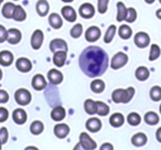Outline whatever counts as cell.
I'll list each match as a JSON object with an SVG mask.
<instances>
[{"label":"cell","instance_id":"1","mask_svg":"<svg viewBox=\"0 0 161 150\" xmlns=\"http://www.w3.org/2000/svg\"><path fill=\"white\" fill-rule=\"evenodd\" d=\"M78 64L87 76L97 77L107 69L108 55L102 47H88L80 55Z\"/></svg>","mask_w":161,"mask_h":150},{"label":"cell","instance_id":"2","mask_svg":"<svg viewBox=\"0 0 161 150\" xmlns=\"http://www.w3.org/2000/svg\"><path fill=\"white\" fill-rule=\"evenodd\" d=\"M135 96V88L134 87H128L126 90L124 88H117L113 92L112 94V99L114 103L116 104H127L132 99V97Z\"/></svg>","mask_w":161,"mask_h":150},{"label":"cell","instance_id":"3","mask_svg":"<svg viewBox=\"0 0 161 150\" xmlns=\"http://www.w3.org/2000/svg\"><path fill=\"white\" fill-rule=\"evenodd\" d=\"M14 99H16V102L19 105L27 106L31 103L32 95H31V93L28 90H25V88H19V90H17L16 93H14Z\"/></svg>","mask_w":161,"mask_h":150},{"label":"cell","instance_id":"4","mask_svg":"<svg viewBox=\"0 0 161 150\" xmlns=\"http://www.w3.org/2000/svg\"><path fill=\"white\" fill-rule=\"evenodd\" d=\"M128 63V55L125 52H117L114 56H113L112 61H110V67L113 69H119L123 66H125Z\"/></svg>","mask_w":161,"mask_h":150},{"label":"cell","instance_id":"5","mask_svg":"<svg viewBox=\"0 0 161 150\" xmlns=\"http://www.w3.org/2000/svg\"><path fill=\"white\" fill-rule=\"evenodd\" d=\"M134 42L137 47L139 49H146L150 44V36L146 32H138L135 34Z\"/></svg>","mask_w":161,"mask_h":150},{"label":"cell","instance_id":"6","mask_svg":"<svg viewBox=\"0 0 161 150\" xmlns=\"http://www.w3.org/2000/svg\"><path fill=\"white\" fill-rule=\"evenodd\" d=\"M44 40V33L42 30L36 29L33 31L31 36V47L33 50H40Z\"/></svg>","mask_w":161,"mask_h":150},{"label":"cell","instance_id":"7","mask_svg":"<svg viewBox=\"0 0 161 150\" xmlns=\"http://www.w3.org/2000/svg\"><path fill=\"white\" fill-rule=\"evenodd\" d=\"M95 12H96V10H95L94 6L90 3H83V5H80V7L78 8V14L84 19H92L94 17Z\"/></svg>","mask_w":161,"mask_h":150},{"label":"cell","instance_id":"8","mask_svg":"<svg viewBox=\"0 0 161 150\" xmlns=\"http://www.w3.org/2000/svg\"><path fill=\"white\" fill-rule=\"evenodd\" d=\"M80 143L87 150H94V149H96V147H97L95 140L91 138V136L87 132H80Z\"/></svg>","mask_w":161,"mask_h":150},{"label":"cell","instance_id":"9","mask_svg":"<svg viewBox=\"0 0 161 150\" xmlns=\"http://www.w3.org/2000/svg\"><path fill=\"white\" fill-rule=\"evenodd\" d=\"M63 74L61 71L56 69H52L47 72V80L52 85H58L63 82Z\"/></svg>","mask_w":161,"mask_h":150},{"label":"cell","instance_id":"10","mask_svg":"<svg viewBox=\"0 0 161 150\" xmlns=\"http://www.w3.org/2000/svg\"><path fill=\"white\" fill-rule=\"evenodd\" d=\"M101 29L96 25L90 27L85 32V39L87 42H96L101 38Z\"/></svg>","mask_w":161,"mask_h":150},{"label":"cell","instance_id":"11","mask_svg":"<svg viewBox=\"0 0 161 150\" xmlns=\"http://www.w3.org/2000/svg\"><path fill=\"white\" fill-rule=\"evenodd\" d=\"M50 50L52 52H56V51H64L67 52L69 47H67V43L65 42L63 39H53V40L50 42Z\"/></svg>","mask_w":161,"mask_h":150},{"label":"cell","instance_id":"12","mask_svg":"<svg viewBox=\"0 0 161 150\" xmlns=\"http://www.w3.org/2000/svg\"><path fill=\"white\" fill-rule=\"evenodd\" d=\"M16 67L21 73H28L32 69V62L27 58H19L16 62Z\"/></svg>","mask_w":161,"mask_h":150},{"label":"cell","instance_id":"13","mask_svg":"<svg viewBox=\"0 0 161 150\" xmlns=\"http://www.w3.org/2000/svg\"><path fill=\"white\" fill-rule=\"evenodd\" d=\"M22 39V33L19 29L12 28V29L8 30V36H7V42L10 44H18Z\"/></svg>","mask_w":161,"mask_h":150},{"label":"cell","instance_id":"14","mask_svg":"<svg viewBox=\"0 0 161 150\" xmlns=\"http://www.w3.org/2000/svg\"><path fill=\"white\" fill-rule=\"evenodd\" d=\"M61 14L63 16V18L65 19L69 22H75L76 19H77V14H76V11L73 7L71 6H65V7L62 8L61 10Z\"/></svg>","mask_w":161,"mask_h":150},{"label":"cell","instance_id":"15","mask_svg":"<svg viewBox=\"0 0 161 150\" xmlns=\"http://www.w3.org/2000/svg\"><path fill=\"white\" fill-rule=\"evenodd\" d=\"M32 87H33V90L36 91H42L44 90L45 87H47V80H45V77L43 76L42 74H36V75H34L33 79H32Z\"/></svg>","mask_w":161,"mask_h":150},{"label":"cell","instance_id":"16","mask_svg":"<svg viewBox=\"0 0 161 150\" xmlns=\"http://www.w3.org/2000/svg\"><path fill=\"white\" fill-rule=\"evenodd\" d=\"M12 119H14V121L17 125H23L28 119L27 112L25 109H22V108H17L12 113Z\"/></svg>","mask_w":161,"mask_h":150},{"label":"cell","instance_id":"17","mask_svg":"<svg viewBox=\"0 0 161 150\" xmlns=\"http://www.w3.org/2000/svg\"><path fill=\"white\" fill-rule=\"evenodd\" d=\"M69 134V127L66 124L60 123L54 126V135H55L58 138L64 139L65 137H67Z\"/></svg>","mask_w":161,"mask_h":150},{"label":"cell","instance_id":"18","mask_svg":"<svg viewBox=\"0 0 161 150\" xmlns=\"http://www.w3.org/2000/svg\"><path fill=\"white\" fill-rule=\"evenodd\" d=\"M85 126L88 131L97 132V131H99L102 128V121H101V119L96 118V117H92V118H90L86 121Z\"/></svg>","mask_w":161,"mask_h":150},{"label":"cell","instance_id":"19","mask_svg":"<svg viewBox=\"0 0 161 150\" xmlns=\"http://www.w3.org/2000/svg\"><path fill=\"white\" fill-rule=\"evenodd\" d=\"M36 14L40 17H45L47 16L50 11V5L47 0H38V3L36 5Z\"/></svg>","mask_w":161,"mask_h":150},{"label":"cell","instance_id":"20","mask_svg":"<svg viewBox=\"0 0 161 150\" xmlns=\"http://www.w3.org/2000/svg\"><path fill=\"white\" fill-rule=\"evenodd\" d=\"M67 52L64 51H56L53 53V63L55 66L58 67H62L63 65L65 64L66 62V58H67Z\"/></svg>","mask_w":161,"mask_h":150},{"label":"cell","instance_id":"21","mask_svg":"<svg viewBox=\"0 0 161 150\" xmlns=\"http://www.w3.org/2000/svg\"><path fill=\"white\" fill-rule=\"evenodd\" d=\"M14 54L11 53L10 51H1L0 52V65L3 66H10V65L14 63Z\"/></svg>","mask_w":161,"mask_h":150},{"label":"cell","instance_id":"22","mask_svg":"<svg viewBox=\"0 0 161 150\" xmlns=\"http://www.w3.org/2000/svg\"><path fill=\"white\" fill-rule=\"evenodd\" d=\"M49 25H51V28H53L54 30H58L62 28L63 25V19L60 14H51L49 16Z\"/></svg>","mask_w":161,"mask_h":150},{"label":"cell","instance_id":"23","mask_svg":"<svg viewBox=\"0 0 161 150\" xmlns=\"http://www.w3.org/2000/svg\"><path fill=\"white\" fill-rule=\"evenodd\" d=\"M66 116V112H65V108L62 106H56L52 109L51 112V118L54 121H61L65 118Z\"/></svg>","mask_w":161,"mask_h":150},{"label":"cell","instance_id":"24","mask_svg":"<svg viewBox=\"0 0 161 150\" xmlns=\"http://www.w3.org/2000/svg\"><path fill=\"white\" fill-rule=\"evenodd\" d=\"M147 141L148 138L143 132H137L131 138V143L134 146H136V147H142V146H145L147 143Z\"/></svg>","mask_w":161,"mask_h":150},{"label":"cell","instance_id":"25","mask_svg":"<svg viewBox=\"0 0 161 150\" xmlns=\"http://www.w3.org/2000/svg\"><path fill=\"white\" fill-rule=\"evenodd\" d=\"M124 123H125V117L120 113H115L109 117V124L115 128L121 127L124 125Z\"/></svg>","mask_w":161,"mask_h":150},{"label":"cell","instance_id":"26","mask_svg":"<svg viewBox=\"0 0 161 150\" xmlns=\"http://www.w3.org/2000/svg\"><path fill=\"white\" fill-rule=\"evenodd\" d=\"M135 76H136V79L138 80V81L145 82L149 79L150 72L146 66H139V67H137L136 72H135Z\"/></svg>","mask_w":161,"mask_h":150},{"label":"cell","instance_id":"27","mask_svg":"<svg viewBox=\"0 0 161 150\" xmlns=\"http://www.w3.org/2000/svg\"><path fill=\"white\" fill-rule=\"evenodd\" d=\"M91 90L95 94H101L105 91V82L101 79H95L91 83Z\"/></svg>","mask_w":161,"mask_h":150},{"label":"cell","instance_id":"28","mask_svg":"<svg viewBox=\"0 0 161 150\" xmlns=\"http://www.w3.org/2000/svg\"><path fill=\"white\" fill-rule=\"evenodd\" d=\"M117 32H118V36L123 40H129L132 36V30L128 25H121L119 27V29L117 30Z\"/></svg>","mask_w":161,"mask_h":150},{"label":"cell","instance_id":"29","mask_svg":"<svg viewBox=\"0 0 161 150\" xmlns=\"http://www.w3.org/2000/svg\"><path fill=\"white\" fill-rule=\"evenodd\" d=\"M12 19L14 21H18V22H22V21H25L27 19V12L21 6H16Z\"/></svg>","mask_w":161,"mask_h":150},{"label":"cell","instance_id":"30","mask_svg":"<svg viewBox=\"0 0 161 150\" xmlns=\"http://www.w3.org/2000/svg\"><path fill=\"white\" fill-rule=\"evenodd\" d=\"M14 8H16V5L12 3H6L3 5V9H1V14L5 17L6 19H12V16H14Z\"/></svg>","mask_w":161,"mask_h":150},{"label":"cell","instance_id":"31","mask_svg":"<svg viewBox=\"0 0 161 150\" xmlns=\"http://www.w3.org/2000/svg\"><path fill=\"white\" fill-rule=\"evenodd\" d=\"M143 120L146 121V124L150 126H154L159 123V115L154 112H148L143 116Z\"/></svg>","mask_w":161,"mask_h":150},{"label":"cell","instance_id":"32","mask_svg":"<svg viewBox=\"0 0 161 150\" xmlns=\"http://www.w3.org/2000/svg\"><path fill=\"white\" fill-rule=\"evenodd\" d=\"M126 14H127V7L125 6V3L119 1L117 3V21L121 22V21H125Z\"/></svg>","mask_w":161,"mask_h":150},{"label":"cell","instance_id":"33","mask_svg":"<svg viewBox=\"0 0 161 150\" xmlns=\"http://www.w3.org/2000/svg\"><path fill=\"white\" fill-rule=\"evenodd\" d=\"M116 32H117V27L115 25H110L109 27L107 28V30H106L105 36H104V42H105L106 44L112 42L113 39L116 36Z\"/></svg>","mask_w":161,"mask_h":150},{"label":"cell","instance_id":"34","mask_svg":"<svg viewBox=\"0 0 161 150\" xmlns=\"http://www.w3.org/2000/svg\"><path fill=\"white\" fill-rule=\"evenodd\" d=\"M43 130H44V125H43V123L41 120H34L30 125V131H31V134L36 135V136L42 134Z\"/></svg>","mask_w":161,"mask_h":150},{"label":"cell","instance_id":"35","mask_svg":"<svg viewBox=\"0 0 161 150\" xmlns=\"http://www.w3.org/2000/svg\"><path fill=\"white\" fill-rule=\"evenodd\" d=\"M109 113V106L104 102H96V114L99 116H107Z\"/></svg>","mask_w":161,"mask_h":150},{"label":"cell","instance_id":"36","mask_svg":"<svg viewBox=\"0 0 161 150\" xmlns=\"http://www.w3.org/2000/svg\"><path fill=\"white\" fill-rule=\"evenodd\" d=\"M84 109L88 115H95L96 114V102L91 98L86 99L84 103Z\"/></svg>","mask_w":161,"mask_h":150},{"label":"cell","instance_id":"37","mask_svg":"<svg viewBox=\"0 0 161 150\" xmlns=\"http://www.w3.org/2000/svg\"><path fill=\"white\" fill-rule=\"evenodd\" d=\"M161 55V49L158 44H151L149 52V61H156Z\"/></svg>","mask_w":161,"mask_h":150},{"label":"cell","instance_id":"38","mask_svg":"<svg viewBox=\"0 0 161 150\" xmlns=\"http://www.w3.org/2000/svg\"><path fill=\"white\" fill-rule=\"evenodd\" d=\"M127 121L130 126H138L141 123V117L138 113L132 112L127 116Z\"/></svg>","mask_w":161,"mask_h":150},{"label":"cell","instance_id":"39","mask_svg":"<svg viewBox=\"0 0 161 150\" xmlns=\"http://www.w3.org/2000/svg\"><path fill=\"white\" fill-rule=\"evenodd\" d=\"M69 34L73 39H78L82 34H83V25L80 23H76L72 27L71 31H69Z\"/></svg>","mask_w":161,"mask_h":150},{"label":"cell","instance_id":"40","mask_svg":"<svg viewBox=\"0 0 161 150\" xmlns=\"http://www.w3.org/2000/svg\"><path fill=\"white\" fill-rule=\"evenodd\" d=\"M150 98L153 102H159L161 101V87L160 86H153V87L150 90Z\"/></svg>","mask_w":161,"mask_h":150},{"label":"cell","instance_id":"41","mask_svg":"<svg viewBox=\"0 0 161 150\" xmlns=\"http://www.w3.org/2000/svg\"><path fill=\"white\" fill-rule=\"evenodd\" d=\"M137 19V11L135 8H127V14H126L125 21L127 23H132L135 22Z\"/></svg>","mask_w":161,"mask_h":150},{"label":"cell","instance_id":"42","mask_svg":"<svg viewBox=\"0 0 161 150\" xmlns=\"http://www.w3.org/2000/svg\"><path fill=\"white\" fill-rule=\"evenodd\" d=\"M108 3L109 0H97V10L101 14H104L107 12Z\"/></svg>","mask_w":161,"mask_h":150},{"label":"cell","instance_id":"43","mask_svg":"<svg viewBox=\"0 0 161 150\" xmlns=\"http://www.w3.org/2000/svg\"><path fill=\"white\" fill-rule=\"evenodd\" d=\"M8 138H9V132H8V129L6 127H3L0 128V140H1V142L6 143L8 141Z\"/></svg>","mask_w":161,"mask_h":150},{"label":"cell","instance_id":"44","mask_svg":"<svg viewBox=\"0 0 161 150\" xmlns=\"http://www.w3.org/2000/svg\"><path fill=\"white\" fill-rule=\"evenodd\" d=\"M9 117V112L7 108L0 107V123H5Z\"/></svg>","mask_w":161,"mask_h":150},{"label":"cell","instance_id":"45","mask_svg":"<svg viewBox=\"0 0 161 150\" xmlns=\"http://www.w3.org/2000/svg\"><path fill=\"white\" fill-rule=\"evenodd\" d=\"M8 36V30L3 25H0V43H3L7 41Z\"/></svg>","mask_w":161,"mask_h":150},{"label":"cell","instance_id":"46","mask_svg":"<svg viewBox=\"0 0 161 150\" xmlns=\"http://www.w3.org/2000/svg\"><path fill=\"white\" fill-rule=\"evenodd\" d=\"M9 101V94L5 90H0V104H6Z\"/></svg>","mask_w":161,"mask_h":150},{"label":"cell","instance_id":"47","mask_svg":"<svg viewBox=\"0 0 161 150\" xmlns=\"http://www.w3.org/2000/svg\"><path fill=\"white\" fill-rule=\"evenodd\" d=\"M99 150H114V147H113L112 143H109V142H104L103 145L101 146Z\"/></svg>","mask_w":161,"mask_h":150},{"label":"cell","instance_id":"48","mask_svg":"<svg viewBox=\"0 0 161 150\" xmlns=\"http://www.w3.org/2000/svg\"><path fill=\"white\" fill-rule=\"evenodd\" d=\"M156 138H157V140H158L159 142H161V127L157 129V131H156Z\"/></svg>","mask_w":161,"mask_h":150},{"label":"cell","instance_id":"49","mask_svg":"<svg viewBox=\"0 0 161 150\" xmlns=\"http://www.w3.org/2000/svg\"><path fill=\"white\" fill-rule=\"evenodd\" d=\"M73 150H87V149H85V148H84L83 146H82L80 142H78L77 145H75V147H74Z\"/></svg>","mask_w":161,"mask_h":150},{"label":"cell","instance_id":"50","mask_svg":"<svg viewBox=\"0 0 161 150\" xmlns=\"http://www.w3.org/2000/svg\"><path fill=\"white\" fill-rule=\"evenodd\" d=\"M156 16H157V18H158L159 20H161V8L156 11Z\"/></svg>","mask_w":161,"mask_h":150},{"label":"cell","instance_id":"51","mask_svg":"<svg viewBox=\"0 0 161 150\" xmlns=\"http://www.w3.org/2000/svg\"><path fill=\"white\" fill-rule=\"evenodd\" d=\"M25 150H39L36 147H34V146H29V147H27Z\"/></svg>","mask_w":161,"mask_h":150},{"label":"cell","instance_id":"52","mask_svg":"<svg viewBox=\"0 0 161 150\" xmlns=\"http://www.w3.org/2000/svg\"><path fill=\"white\" fill-rule=\"evenodd\" d=\"M154 1H156V0H145V3H148V5H152Z\"/></svg>","mask_w":161,"mask_h":150},{"label":"cell","instance_id":"53","mask_svg":"<svg viewBox=\"0 0 161 150\" xmlns=\"http://www.w3.org/2000/svg\"><path fill=\"white\" fill-rule=\"evenodd\" d=\"M61 1H63V3H72V1H74V0H61Z\"/></svg>","mask_w":161,"mask_h":150},{"label":"cell","instance_id":"54","mask_svg":"<svg viewBox=\"0 0 161 150\" xmlns=\"http://www.w3.org/2000/svg\"><path fill=\"white\" fill-rule=\"evenodd\" d=\"M1 79H3V71L0 69V81H1Z\"/></svg>","mask_w":161,"mask_h":150},{"label":"cell","instance_id":"55","mask_svg":"<svg viewBox=\"0 0 161 150\" xmlns=\"http://www.w3.org/2000/svg\"><path fill=\"white\" fill-rule=\"evenodd\" d=\"M1 148H3V142H1V140H0V150H1Z\"/></svg>","mask_w":161,"mask_h":150},{"label":"cell","instance_id":"56","mask_svg":"<svg viewBox=\"0 0 161 150\" xmlns=\"http://www.w3.org/2000/svg\"><path fill=\"white\" fill-rule=\"evenodd\" d=\"M159 109H160V114H161V104H160V108H159Z\"/></svg>","mask_w":161,"mask_h":150},{"label":"cell","instance_id":"57","mask_svg":"<svg viewBox=\"0 0 161 150\" xmlns=\"http://www.w3.org/2000/svg\"><path fill=\"white\" fill-rule=\"evenodd\" d=\"M3 0H0V3H3Z\"/></svg>","mask_w":161,"mask_h":150},{"label":"cell","instance_id":"58","mask_svg":"<svg viewBox=\"0 0 161 150\" xmlns=\"http://www.w3.org/2000/svg\"><path fill=\"white\" fill-rule=\"evenodd\" d=\"M159 3H161V0H159Z\"/></svg>","mask_w":161,"mask_h":150},{"label":"cell","instance_id":"59","mask_svg":"<svg viewBox=\"0 0 161 150\" xmlns=\"http://www.w3.org/2000/svg\"><path fill=\"white\" fill-rule=\"evenodd\" d=\"M14 1H18V0H14Z\"/></svg>","mask_w":161,"mask_h":150},{"label":"cell","instance_id":"60","mask_svg":"<svg viewBox=\"0 0 161 150\" xmlns=\"http://www.w3.org/2000/svg\"><path fill=\"white\" fill-rule=\"evenodd\" d=\"M0 5H1V3H0Z\"/></svg>","mask_w":161,"mask_h":150}]
</instances>
